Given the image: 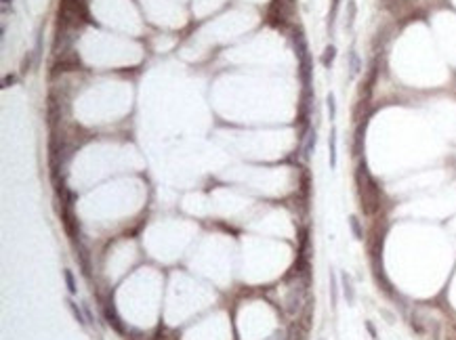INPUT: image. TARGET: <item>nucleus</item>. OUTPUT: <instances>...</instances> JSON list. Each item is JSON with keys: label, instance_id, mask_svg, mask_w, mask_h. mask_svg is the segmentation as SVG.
Wrapping results in <instances>:
<instances>
[{"label": "nucleus", "instance_id": "f8f14e48", "mask_svg": "<svg viewBox=\"0 0 456 340\" xmlns=\"http://www.w3.org/2000/svg\"><path fill=\"white\" fill-rule=\"evenodd\" d=\"M343 286H345V296H347V300H349V302H353L355 292H353V286H351L349 275H343Z\"/></svg>", "mask_w": 456, "mask_h": 340}, {"label": "nucleus", "instance_id": "a211bd4d", "mask_svg": "<svg viewBox=\"0 0 456 340\" xmlns=\"http://www.w3.org/2000/svg\"><path fill=\"white\" fill-rule=\"evenodd\" d=\"M328 112H330V120H334V97L332 95H328Z\"/></svg>", "mask_w": 456, "mask_h": 340}, {"label": "nucleus", "instance_id": "9b49d317", "mask_svg": "<svg viewBox=\"0 0 456 340\" xmlns=\"http://www.w3.org/2000/svg\"><path fill=\"white\" fill-rule=\"evenodd\" d=\"M364 128H366V124H362L360 128H357V132H355V147H353V151H355V156H360L362 153V145H364Z\"/></svg>", "mask_w": 456, "mask_h": 340}, {"label": "nucleus", "instance_id": "f3484780", "mask_svg": "<svg viewBox=\"0 0 456 340\" xmlns=\"http://www.w3.org/2000/svg\"><path fill=\"white\" fill-rule=\"evenodd\" d=\"M351 72H353V73L360 72V59H357L355 53H351Z\"/></svg>", "mask_w": 456, "mask_h": 340}, {"label": "nucleus", "instance_id": "423d86ee", "mask_svg": "<svg viewBox=\"0 0 456 340\" xmlns=\"http://www.w3.org/2000/svg\"><path fill=\"white\" fill-rule=\"evenodd\" d=\"M61 219H63V225H65L67 235H70L72 240H76L78 238V220H76V217H74V212H72V202H65L63 212H61Z\"/></svg>", "mask_w": 456, "mask_h": 340}, {"label": "nucleus", "instance_id": "ddd939ff", "mask_svg": "<svg viewBox=\"0 0 456 340\" xmlns=\"http://www.w3.org/2000/svg\"><path fill=\"white\" fill-rule=\"evenodd\" d=\"M334 55H336V49H334V47H326L324 55H322V63L326 65V68H330V65H332V59H334Z\"/></svg>", "mask_w": 456, "mask_h": 340}, {"label": "nucleus", "instance_id": "2eb2a0df", "mask_svg": "<svg viewBox=\"0 0 456 340\" xmlns=\"http://www.w3.org/2000/svg\"><path fill=\"white\" fill-rule=\"evenodd\" d=\"M63 277H65V284H67V290H70V294H76V284H74L72 271L65 269V271H63Z\"/></svg>", "mask_w": 456, "mask_h": 340}, {"label": "nucleus", "instance_id": "dca6fc26", "mask_svg": "<svg viewBox=\"0 0 456 340\" xmlns=\"http://www.w3.org/2000/svg\"><path fill=\"white\" fill-rule=\"evenodd\" d=\"M67 305H70V309H72V313H74V317H76V321L78 323H82V326H84V317H82V311H80V309H78V305H76V302H74V300H67Z\"/></svg>", "mask_w": 456, "mask_h": 340}, {"label": "nucleus", "instance_id": "6e6552de", "mask_svg": "<svg viewBox=\"0 0 456 340\" xmlns=\"http://www.w3.org/2000/svg\"><path fill=\"white\" fill-rule=\"evenodd\" d=\"M106 317H107L109 326L114 328L116 332H124V326H122L120 317H118V313H116V309H114V305H106Z\"/></svg>", "mask_w": 456, "mask_h": 340}, {"label": "nucleus", "instance_id": "9d476101", "mask_svg": "<svg viewBox=\"0 0 456 340\" xmlns=\"http://www.w3.org/2000/svg\"><path fill=\"white\" fill-rule=\"evenodd\" d=\"M349 227H351V231H353L355 240H362L364 238V231H362V225H360V220H357V217H351L349 219Z\"/></svg>", "mask_w": 456, "mask_h": 340}, {"label": "nucleus", "instance_id": "aec40b11", "mask_svg": "<svg viewBox=\"0 0 456 340\" xmlns=\"http://www.w3.org/2000/svg\"><path fill=\"white\" fill-rule=\"evenodd\" d=\"M2 2H4V4H9V2H11V0H2Z\"/></svg>", "mask_w": 456, "mask_h": 340}, {"label": "nucleus", "instance_id": "1a4fd4ad", "mask_svg": "<svg viewBox=\"0 0 456 340\" xmlns=\"http://www.w3.org/2000/svg\"><path fill=\"white\" fill-rule=\"evenodd\" d=\"M328 147H330V166H336V130L330 132V141H328Z\"/></svg>", "mask_w": 456, "mask_h": 340}, {"label": "nucleus", "instance_id": "20e7f679", "mask_svg": "<svg viewBox=\"0 0 456 340\" xmlns=\"http://www.w3.org/2000/svg\"><path fill=\"white\" fill-rule=\"evenodd\" d=\"M412 326L421 336H427L429 340H439V321L425 317L423 311H414L412 315Z\"/></svg>", "mask_w": 456, "mask_h": 340}, {"label": "nucleus", "instance_id": "39448f33", "mask_svg": "<svg viewBox=\"0 0 456 340\" xmlns=\"http://www.w3.org/2000/svg\"><path fill=\"white\" fill-rule=\"evenodd\" d=\"M309 321H311V309L307 307V311L303 313V317H298L296 321H293V326H290V330H288V338L286 340H307Z\"/></svg>", "mask_w": 456, "mask_h": 340}, {"label": "nucleus", "instance_id": "f257e3e1", "mask_svg": "<svg viewBox=\"0 0 456 340\" xmlns=\"http://www.w3.org/2000/svg\"><path fill=\"white\" fill-rule=\"evenodd\" d=\"M355 183H357V194H360L362 210L366 214H375L380 208V187L376 185V181L372 179V174L368 172L366 162H360V166L355 170Z\"/></svg>", "mask_w": 456, "mask_h": 340}, {"label": "nucleus", "instance_id": "7ed1b4c3", "mask_svg": "<svg viewBox=\"0 0 456 340\" xmlns=\"http://www.w3.org/2000/svg\"><path fill=\"white\" fill-rule=\"evenodd\" d=\"M305 305H307V277H296V284L288 290L286 296V313L290 317H296L303 313Z\"/></svg>", "mask_w": 456, "mask_h": 340}, {"label": "nucleus", "instance_id": "f03ea898", "mask_svg": "<svg viewBox=\"0 0 456 340\" xmlns=\"http://www.w3.org/2000/svg\"><path fill=\"white\" fill-rule=\"evenodd\" d=\"M88 21L86 4L84 0H61V9H59V25L65 29L76 27L80 21Z\"/></svg>", "mask_w": 456, "mask_h": 340}, {"label": "nucleus", "instance_id": "4468645a", "mask_svg": "<svg viewBox=\"0 0 456 340\" xmlns=\"http://www.w3.org/2000/svg\"><path fill=\"white\" fill-rule=\"evenodd\" d=\"M313 145H316V132H309V135H307V143H305V153H303V156L305 158H309L311 156V149H313Z\"/></svg>", "mask_w": 456, "mask_h": 340}, {"label": "nucleus", "instance_id": "0eeeda50", "mask_svg": "<svg viewBox=\"0 0 456 340\" xmlns=\"http://www.w3.org/2000/svg\"><path fill=\"white\" fill-rule=\"evenodd\" d=\"M78 68H80V57L76 53H72V50L61 53V59L55 63V72H72Z\"/></svg>", "mask_w": 456, "mask_h": 340}, {"label": "nucleus", "instance_id": "6ab92c4d", "mask_svg": "<svg viewBox=\"0 0 456 340\" xmlns=\"http://www.w3.org/2000/svg\"><path fill=\"white\" fill-rule=\"evenodd\" d=\"M336 9H339V0H332V11H330V21L334 19V15H336Z\"/></svg>", "mask_w": 456, "mask_h": 340}]
</instances>
